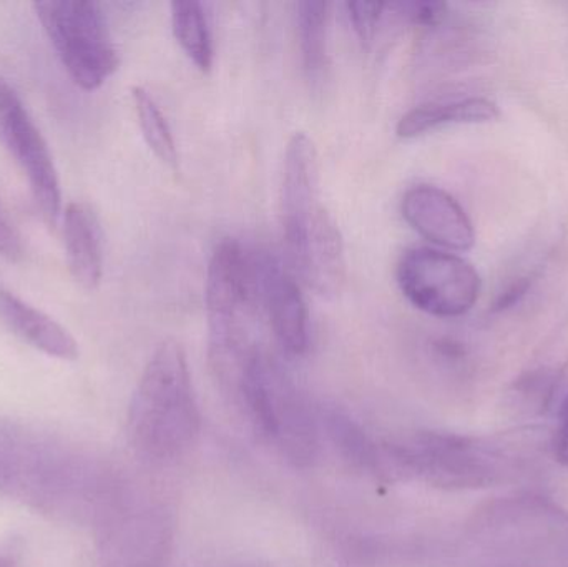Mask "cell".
<instances>
[{
  "instance_id": "obj_1",
  "label": "cell",
  "mask_w": 568,
  "mask_h": 567,
  "mask_svg": "<svg viewBox=\"0 0 568 567\" xmlns=\"http://www.w3.org/2000/svg\"><path fill=\"white\" fill-rule=\"evenodd\" d=\"M205 303L210 362L216 375L236 385L260 350L255 342V326L263 313L258 252L239 240L223 239L210 259Z\"/></svg>"
},
{
  "instance_id": "obj_2",
  "label": "cell",
  "mask_w": 568,
  "mask_h": 567,
  "mask_svg": "<svg viewBox=\"0 0 568 567\" xmlns=\"http://www.w3.org/2000/svg\"><path fill=\"white\" fill-rule=\"evenodd\" d=\"M200 415L182 345L166 340L143 369L129 413V436L150 458H172L199 435Z\"/></svg>"
},
{
  "instance_id": "obj_3",
  "label": "cell",
  "mask_w": 568,
  "mask_h": 567,
  "mask_svg": "<svg viewBox=\"0 0 568 567\" xmlns=\"http://www.w3.org/2000/svg\"><path fill=\"white\" fill-rule=\"evenodd\" d=\"M85 472L72 446L0 419V489L49 515H72L85 493Z\"/></svg>"
},
{
  "instance_id": "obj_4",
  "label": "cell",
  "mask_w": 568,
  "mask_h": 567,
  "mask_svg": "<svg viewBox=\"0 0 568 567\" xmlns=\"http://www.w3.org/2000/svg\"><path fill=\"white\" fill-rule=\"evenodd\" d=\"M33 9L77 87L93 92L119 69V52L99 2L45 0Z\"/></svg>"
},
{
  "instance_id": "obj_5",
  "label": "cell",
  "mask_w": 568,
  "mask_h": 567,
  "mask_svg": "<svg viewBox=\"0 0 568 567\" xmlns=\"http://www.w3.org/2000/svg\"><path fill=\"white\" fill-rule=\"evenodd\" d=\"M396 280L410 305L437 318L466 315L483 288L479 273L467 260L430 246L406 250L397 263Z\"/></svg>"
},
{
  "instance_id": "obj_6",
  "label": "cell",
  "mask_w": 568,
  "mask_h": 567,
  "mask_svg": "<svg viewBox=\"0 0 568 567\" xmlns=\"http://www.w3.org/2000/svg\"><path fill=\"white\" fill-rule=\"evenodd\" d=\"M236 388L263 435L276 439L294 458L311 455V419L278 363L258 350L243 368Z\"/></svg>"
},
{
  "instance_id": "obj_7",
  "label": "cell",
  "mask_w": 568,
  "mask_h": 567,
  "mask_svg": "<svg viewBox=\"0 0 568 567\" xmlns=\"http://www.w3.org/2000/svg\"><path fill=\"white\" fill-rule=\"evenodd\" d=\"M0 143L29 182L40 219L55 230L62 216V193L52 153L17 90L0 77Z\"/></svg>"
},
{
  "instance_id": "obj_8",
  "label": "cell",
  "mask_w": 568,
  "mask_h": 567,
  "mask_svg": "<svg viewBox=\"0 0 568 567\" xmlns=\"http://www.w3.org/2000/svg\"><path fill=\"white\" fill-rule=\"evenodd\" d=\"M313 140L304 132L291 136L284 153L282 225L284 250L294 249L307 226L324 209L321 202L320 162Z\"/></svg>"
},
{
  "instance_id": "obj_9",
  "label": "cell",
  "mask_w": 568,
  "mask_h": 567,
  "mask_svg": "<svg viewBox=\"0 0 568 567\" xmlns=\"http://www.w3.org/2000/svg\"><path fill=\"white\" fill-rule=\"evenodd\" d=\"M263 312L283 350L303 355L310 346V312L301 283L287 266L268 253H258Z\"/></svg>"
},
{
  "instance_id": "obj_10",
  "label": "cell",
  "mask_w": 568,
  "mask_h": 567,
  "mask_svg": "<svg viewBox=\"0 0 568 567\" xmlns=\"http://www.w3.org/2000/svg\"><path fill=\"white\" fill-rule=\"evenodd\" d=\"M400 212L420 236L444 252H467L476 243V232L466 210L439 186L417 185L407 190Z\"/></svg>"
},
{
  "instance_id": "obj_11",
  "label": "cell",
  "mask_w": 568,
  "mask_h": 567,
  "mask_svg": "<svg viewBox=\"0 0 568 567\" xmlns=\"http://www.w3.org/2000/svg\"><path fill=\"white\" fill-rule=\"evenodd\" d=\"M0 325L37 352L62 362H75L79 343L69 330L0 286Z\"/></svg>"
},
{
  "instance_id": "obj_12",
  "label": "cell",
  "mask_w": 568,
  "mask_h": 567,
  "mask_svg": "<svg viewBox=\"0 0 568 567\" xmlns=\"http://www.w3.org/2000/svg\"><path fill=\"white\" fill-rule=\"evenodd\" d=\"M63 243L73 282L87 292L99 288L103 276L102 230L92 206L72 202L63 210Z\"/></svg>"
},
{
  "instance_id": "obj_13",
  "label": "cell",
  "mask_w": 568,
  "mask_h": 567,
  "mask_svg": "<svg viewBox=\"0 0 568 567\" xmlns=\"http://www.w3.org/2000/svg\"><path fill=\"white\" fill-rule=\"evenodd\" d=\"M499 115L497 103L484 97L437 100L423 103L400 117L396 133L400 139H416L440 126L494 122Z\"/></svg>"
},
{
  "instance_id": "obj_14",
  "label": "cell",
  "mask_w": 568,
  "mask_h": 567,
  "mask_svg": "<svg viewBox=\"0 0 568 567\" xmlns=\"http://www.w3.org/2000/svg\"><path fill=\"white\" fill-rule=\"evenodd\" d=\"M294 7L304 73L310 85L317 89L327 70V22L331 6L327 2L304 0Z\"/></svg>"
},
{
  "instance_id": "obj_15",
  "label": "cell",
  "mask_w": 568,
  "mask_h": 567,
  "mask_svg": "<svg viewBox=\"0 0 568 567\" xmlns=\"http://www.w3.org/2000/svg\"><path fill=\"white\" fill-rule=\"evenodd\" d=\"M172 30L176 42L182 47L196 69L209 73L215 60L212 29L203 3L172 2Z\"/></svg>"
},
{
  "instance_id": "obj_16",
  "label": "cell",
  "mask_w": 568,
  "mask_h": 567,
  "mask_svg": "<svg viewBox=\"0 0 568 567\" xmlns=\"http://www.w3.org/2000/svg\"><path fill=\"white\" fill-rule=\"evenodd\" d=\"M133 105H135L136 119L140 130L149 149L155 153L160 162L165 163L172 170L179 169V150H176L175 136L170 129L169 120L163 115L152 93L143 87H133Z\"/></svg>"
},
{
  "instance_id": "obj_17",
  "label": "cell",
  "mask_w": 568,
  "mask_h": 567,
  "mask_svg": "<svg viewBox=\"0 0 568 567\" xmlns=\"http://www.w3.org/2000/svg\"><path fill=\"white\" fill-rule=\"evenodd\" d=\"M386 3L379 2H347L346 10L354 32L359 37L364 47L373 45L377 29L384 17Z\"/></svg>"
},
{
  "instance_id": "obj_18",
  "label": "cell",
  "mask_w": 568,
  "mask_h": 567,
  "mask_svg": "<svg viewBox=\"0 0 568 567\" xmlns=\"http://www.w3.org/2000/svg\"><path fill=\"white\" fill-rule=\"evenodd\" d=\"M397 16L419 27H437L446 19L447 6L440 2L390 3Z\"/></svg>"
},
{
  "instance_id": "obj_19",
  "label": "cell",
  "mask_w": 568,
  "mask_h": 567,
  "mask_svg": "<svg viewBox=\"0 0 568 567\" xmlns=\"http://www.w3.org/2000/svg\"><path fill=\"white\" fill-rule=\"evenodd\" d=\"M0 256L9 262H20L23 256L22 240L13 226L0 215Z\"/></svg>"
},
{
  "instance_id": "obj_20",
  "label": "cell",
  "mask_w": 568,
  "mask_h": 567,
  "mask_svg": "<svg viewBox=\"0 0 568 567\" xmlns=\"http://www.w3.org/2000/svg\"><path fill=\"white\" fill-rule=\"evenodd\" d=\"M556 456L564 466H568V396L560 413L559 429L556 436Z\"/></svg>"
},
{
  "instance_id": "obj_21",
  "label": "cell",
  "mask_w": 568,
  "mask_h": 567,
  "mask_svg": "<svg viewBox=\"0 0 568 567\" xmlns=\"http://www.w3.org/2000/svg\"><path fill=\"white\" fill-rule=\"evenodd\" d=\"M0 567H16V565H13L9 558H3V556H0Z\"/></svg>"
}]
</instances>
